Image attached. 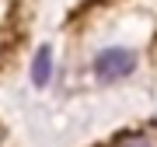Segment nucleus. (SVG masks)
Listing matches in <instances>:
<instances>
[{
  "label": "nucleus",
  "instance_id": "nucleus-1",
  "mask_svg": "<svg viewBox=\"0 0 157 147\" xmlns=\"http://www.w3.org/2000/svg\"><path fill=\"white\" fill-rule=\"evenodd\" d=\"M136 70V53L122 49V46H112V49H101L94 56V74L101 81H122Z\"/></svg>",
  "mask_w": 157,
  "mask_h": 147
},
{
  "label": "nucleus",
  "instance_id": "nucleus-2",
  "mask_svg": "<svg viewBox=\"0 0 157 147\" xmlns=\"http://www.w3.org/2000/svg\"><path fill=\"white\" fill-rule=\"evenodd\" d=\"M49 77H52V49L49 46H39V53H35V60H32V84L45 88Z\"/></svg>",
  "mask_w": 157,
  "mask_h": 147
},
{
  "label": "nucleus",
  "instance_id": "nucleus-3",
  "mask_svg": "<svg viewBox=\"0 0 157 147\" xmlns=\"http://www.w3.org/2000/svg\"><path fill=\"white\" fill-rule=\"evenodd\" d=\"M115 147H157L154 144V137H147V133H126V137H119Z\"/></svg>",
  "mask_w": 157,
  "mask_h": 147
}]
</instances>
